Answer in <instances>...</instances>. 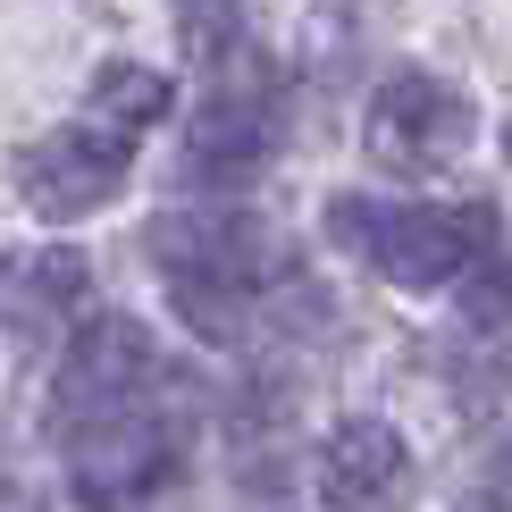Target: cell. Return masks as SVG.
I'll list each match as a JSON object with an SVG mask.
<instances>
[{
  "mask_svg": "<svg viewBox=\"0 0 512 512\" xmlns=\"http://www.w3.org/2000/svg\"><path fill=\"white\" fill-rule=\"evenodd\" d=\"M84 110H93V135L126 143V135H143V126L168 118V76L143 68V59H110L93 76V93H84Z\"/></svg>",
  "mask_w": 512,
  "mask_h": 512,
  "instance_id": "30bf717a",
  "label": "cell"
},
{
  "mask_svg": "<svg viewBox=\"0 0 512 512\" xmlns=\"http://www.w3.org/2000/svg\"><path fill=\"white\" fill-rule=\"evenodd\" d=\"M277 143V101L269 76H236L202 101V118L185 126V168L194 177H252Z\"/></svg>",
  "mask_w": 512,
  "mask_h": 512,
  "instance_id": "ba28073f",
  "label": "cell"
},
{
  "mask_svg": "<svg viewBox=\"0 0 512 512\" xmlns=\"http://www.w3.org/2000/svg\"><path fill=\"white\" fill-rule=\"evenodd\" d=\"M504 152H512V126H504Z\"/></svg>",
  "mask_w": 512,
  "mask_h": 512,
  "instance_id": "e0dca14e",
  "label": "cell"
},
{
  "mask_svg": "<svg viewBox=\"0 0 512 512\" xmlns=\"http://www.w3.org/2000/svg\"><path fill=\"white\" fill-rule=\"evenodd\" d=\"M84 252L68 244H42V252H0V328L17 336H42L59 328L76 303H84Z\"/></svg>",
  "mask_w": 512,
  "mask_h": 512,
  "instance_id": "9c48e42d",
  "label": "cell"
},
{
  "mask_svg": "<svg viewBox=\"0 0 512 512\" xmlns=\"http://www.w3.org/2000/svg\"><path fill=\"white\" fill-rule=\"evenodd\" d=\"M487 236H496V210L487 202H412V210H387L378 219L370 269L387 286H403V294H437L487 252Z\"/></svg>",
  "mask_w": 512,
  "mask_h": 512,
  "instance_id": "3957f363",
  "label": "cell"
},
{
  "mask_svg": "<svg viewBox=\"0 0 512 512\" xmlns=\"http://www.w3.org/2000/svg\"><path fill=\"white\" fill-rule=\"evenodd\" d=\"M471 135H479V118L445 76H395V84H378V101H370V160L395 168V177H437V168H454L471 152Z\"/></svg>",
  "mask_w": 512,
  "mask_h": 512,
  "instance_id": "277c9868",
  "label": "cell"
},
{
  "mask_svg": "<svg viewBox=\"0 0 512 512\" xmlns=\"http://www.w3.org/2000/svg\"><path fill=\"white\" fill-rule=\"evenodd\" d=\"M177 311L194 319V336H210V345H236L244 336V319H252V294H236V286H194V277H177Z\"/></svg>",
  "mask_w": 512,
  "mask_h": 512,
  "instance_id": "7c38bea8",
  "label": "cell"
},
{
  "mask_svg": "<svg viewBox=\"0 0 512 512\" xmlns=\"http://www.w3.org/2000/svg\"><path fill=\"white\" fill-rule=\"evenodd\" d=\"M0 512H42V504H34V496H26V487H17L9 471H0Z\"/></svg>",
  "mask_w": 512,
  "mask_h": 512,
  "instance_id": "9a60e30c",
  "label": "cell"
},
{
  "mask_svg": "<svg viewBox=\"0 0 512 512\" xmlns=\"http://www.w3.org/2000/svg\"><path fill=\"white\" fill-rule=\"evenodd\" d=\"M462 311H471V328H512V261L487 269L479 286L462 294Z\"/></svg>",
  "mask_w": 512,
  "mask_h": 512,
  "instance_id": "5bb4252c",
  "label": "cell"
},
{
  "mask_svg": "<svg viewBox=\"0 0 512 512\" xmlns=\"http://www.w3.org/2000/svg\"><path fill=\"white\" fill-rule=\"evenodd\" d=\"M378 219H387V202H370V194H336L328 202V236L353 252V261H370V236H378Z\"/></svg>",
  "mask_w": 512,
  "mask_h": 512,
  "instance_id": "4fadbf2b",
  "label": "cell"
},
{
  "mask_svg": "<svg viewBox=\"0 0 512 512\" xmlns=\"http://www.w3.org/2000/svg\"><path fill=\"white\" fill-rule=\"evenodd\" d=\"M152 261L168 269V286L177 277H194V286H269V277H286V236L261 227L252 210H168L152 227Z\"/></svg>",
  "mask_w": 512,
  "mask_h": 512,
  "instance_id": "6da1fadb",
  "label": "cell"
},
{
  "mask_svg": "<svg viewBox=\"0 0 512 512\" xmlns=\"http://www.w3.org/2000/svg\"><path fill=\"white\" fill-rule=\"evenodd\" d=\"M412 487V454L387 420H345L319 445V504L328 512H403Z\"/></svg>",
  "mask_w": 512,
  "mask_h": 512,
  "instance_id": "52a82bcc",
  "label": "cell"
},
{
  "mask_svg": "<svg viewBox=\"0 0 512 512\" xmlns=\"http://www.w3.org/2000/svg\"><path fill=\"white\" fill-rule=\"evenodd\" d=\"M118 185H126V143L93 135V126H51V135H34L17 152V202L51 227L93 219Z\"/></svg>",
  "mask_w": 512,
  "mask_h": 512,
  "instance_id": "5b68a950",
  "label": "cell"
},
{
  "mask_svg": "<svg viewBox=\"0 0 512 512\" xmlns=\"http://www.w3.org/2000/svg\"><path fill=\"white\" fill-rule=\"evenodd\" d=\"M177 51L194 68L244 59V0H177Z\"/></svg>",
  "mask_w": 512,
  "mask_h": 512,
  "instance_id": "8fae6325",
  "label": "cell"
},
{
  "mask_svg": "<svg viewBox=\"0 0 512 512\" xmlns=\"http://www.w3.org/2000/svg\"><path fill=\"white\" fill-rule=\"evenodd\" d=\"M143 378H152V336H143L126 311L84 319L68 361H59V378H51V429L76 437V429H101V420L135 412Z\"/></svg>",
  "mask_w": 512,
  "mask_h": 512,
  "instance_id": "7a4b0ae2",
  "label": "cell"
},
{
  "mask_svg": "<svg viewBox=\"0 0 512 512\" xmlns=\"http://www.w3.org/2000/svg\"><path fill=\"white\" fill-rule=\"evenodd\" d=\"M487 487H496V504H504V512H512V454H504V462H496V479H487Z\"/></svg>",
  "mask_w": 512,
  "mask_h": 512,
  "instance_id": "2e32d148",
  "label": "cell"
},
{
  "mask_svg": "<svg viewBox=\"0 0 512 512\" xmlns=\"http://www.w3.org/2000/svg\"><path fill=\"white\" fill-rule=\"evenodd\" d=\"M168 462H177V429L152 420L143 403H135V412H118V420H101V429H76L68 437L76 504H93V512H118V504L152 496Z\"/></svg>",
  "mask_w": 512,
  "mask_h": 512,
  "instance_id": "8992f818",
  "label": "cell"
}]
</instances>
